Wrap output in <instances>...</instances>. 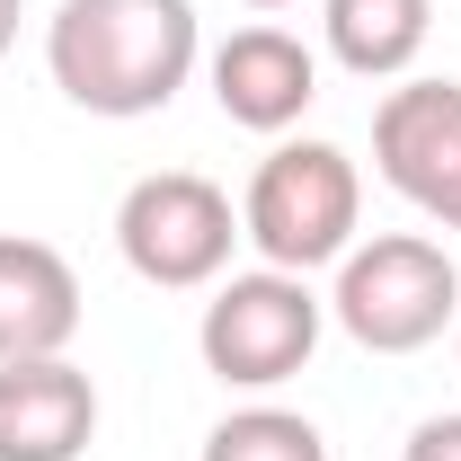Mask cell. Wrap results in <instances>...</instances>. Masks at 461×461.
I'll list each match as a JSON object with an SVG mask.
<instances>
[{
	"instance_id": "cell-14",
	"label": "cell",
	"mask_w": 461,
	"mask_h": 461,
	"mask_svg": "<svg viewBox=\"0 0 461 461\" xmlns=\"http://www.w3.org/2000/svg\"><path fill=\"white\" fill-rule=\"evenodd\" d=\"M249 9H293V0H249Z\"/></svg>"
},
{
	"instance_id": "cell-7",
	"label": "cell",
	"mask_w": 461,
	"mask_h": 461,
	"mask_svg": "<svg viewBox=\"0 0 461 461\" xmlns=\"http://www.w3.org/2000/svg\"><path fill=\"white\" fill-rule=\"evenodd\" d=\"M204 80H213V107L240 124V133H267V142H285L293 124L311 115L320 98V54L293 36V27H230L222 45L204 54Z\"/></svg>"
},
{
	"instance_id": "cell-9",
	"label": "cell",
	"mask_w": 461,
	"mask_h": 461,
	"mask_svg": "<svg viewBox=\"0 0 461 461\" xmlns=\"http://www.w3.org/2000/svg\"><path fill=\"white\" fill-rule=\"evenodd\" d=\"M80 338V276L54 240L0 230V364L27 355H71Z\"/></svg>"
},
{
	"instance_id": "cell-13",
	"label": "cell",
	"mask_w": 461,
	"mask_h": 461,
	"mask_svg": "<svg viewBox=\"0 0 461 461\" xmlns=\"http://www.w3.org/2000/svg\"><path fill=\"white\" fill-rule=\"evenodd\" d=\"M18 9H27V0H0V54L18 45Z\"/></svg>"
},
{
	"instance_id": "cell-5",
	"label": "cell",
	"mask_w": 461,
	"mask_h": 461,
	"mask_svg": "<svg viewBox=\"0 0 461 461\" xmlns=\"http://www.w3.org/2000/svg\"><path fill=\"white\" fill-rule=\"evenodd\" d=\"M240 249V204L204 169H151L115 204V258L151 293H213Z\"/></svg>"
},
{
	"instance_id": "cell-6",
	"label": "cell",
	"mask_w": 461,
	"mask_h": 461,
	"mask_svg": "<svg viewBox=\"0 0 461 461\" xmlns=\"http://www.w3.org/2000/svg\"><path fill=\"white\" fill-rule=\"evenodd\" d=\"M373 169L435 230H461V80H400L373 107Z\"/></svg>"
},
{
	"instance_id": "cell-12",
	"label": "cell",
	"mask_w": 461,
	"mask_h": 461,
	"mask_svg": "<svg viewBox=\"0 0 461 461\" xmlns=\"http://www.w3.org/2000/svg\"><path fill=\"white\" fill-rule=\"evenodd\" d=\"M400 461H461V408H444V417H417L408 426Z\"/></svg>"
},
{
	"instance_id": "cell-4",
	"label": "cell",
	"mask_w": 461,
	"mask_h": 461,
	"mask_svg": "<svg viewBox=\"0 0 461 461\" xmlns=\"http://www.w3.org/2000/svg\"><path fill=\"white\" fill-rule=\"evenodd\" d=\"M320 329H329V302L311 293V276L249 267V276L213 285L204 320H195V355L222 391H285L320 355Z\"/></svg>"
},
{
	"instance_id": "cell-10",
	"label": "cell",
	"mask_w": 461,
	"mask_h": 461,
	"mask_svg": "<svg viewBox=\"0 0 461 461\" xmlns=\"http://www.w3.org/2000/svg\"><path fill=\"white\" fill-rule=\"evenodd\" d=\"M320 36L355 80H408L435 36V0H320Z\"/></svg>"
},
{
	"instance_id": "cell-11",
	"label": "cell",
	"mask_w": 461,
	"mask_h": 461,
	"mask_svg": "<svg viewBox=\"0 0 461 461\" xmlns=\"http://www.w3.org/2000/svg\"><path fill=\"white\" fill-rule=\"evenodd\" d=\"M195 461H329V435L302 417V408H276V400H249L230 408L222 426L204 435Z\"/></svg>"
},
{
	"instance_id": "cell-2",
	"label": "cell",
	"mask_w": 461,
	"mask_h": 461,
	"mask_svg": "<svg viewBox=\"0 0 461 461\" xmlns=\"http://www.w3.org/2000/svg\"><path fill=\"white\" fill-rule=\"evenodd\" d=\"M364 230V169L346 160L338 142L302 133V142H276L258 169H249V195H240V240L258 249V267H285V276H320L338 267Z\"/></svg>"
},
{
	"instance_id": "cell-3",
	"label": "cell",
	"mask_w": 461,
	"mask_h": 461,
	"mask_svg": "<svg viewBox=\"0 0 461 461\" xmlns=\"http://www.w3.org/2000/svg\"><path fill=\"white\" fill-rule=\"evenodd\" d=\"M329 320L364 355H426L461 320V267L444 240L426 230H373L338 258L329 285Z\"/></svg>"
},
{
	"instance_id": "cell-8",
	"label": "cell",
	"mask_w": 461,
	"mask_h": 461,
	"mask_svg": "<svg viewBox=\"0 0 461 461\" xmlns=\"http://www.w3.org/2000/svg\"><path fill=\"white\" fill-rule=\"evenodd\" d=\"M98 435V382L71 355L0 364V461H80Z\"/></svg>"
},
{
	"instance_id": "cell-1",
	"label": "cell",
	"mask_w": 461,
	"mask_h": 461,
	"mask_svg": "<svg viewBox=\"0 0 461 461\" xmlns=\"http://www.w3.org/2000/svg\"><path fill=\"white\" fill-rule=\"evenodd\" d=\"M204 62L195 0H62L45 18V71L80 115H160Z\"/></svg>"
},
{
	"instance_id": "cell-15",
	"label": "cell",
	"mask_w": 461,
	"mask_h": 461,
	"mask_svg": "<svg viewBox=\"0 0 461 461\" xmlns=\"http://www.w3.org/2000/svg\"><path fill=\"white\" fill-rule=\"evenodd\" d=\"M453 364H461V320H453Z\"/></svg>"
}]
</instances>
